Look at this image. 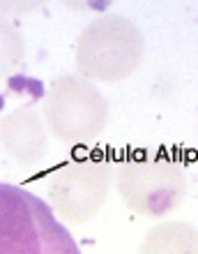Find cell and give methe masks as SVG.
I'll return each instance as SVG.
<instances>
[{
	"label": "cell",
	"mask_w": 198,
	"mask_h": 254,
	"mask_svg": "<svg viewBox=\"0 0 198 254\" xmlns=\"http://www.w3.org/2000/svg\"><path fill=\"white\" fill-rule=\"evenodd\" d=\"M0 254H81L51 206L30 190L0 183Z\"/></svg>",
	"instance_id": "6da1fadb"
},
{
	"label": "cell",
	"mask_w": 198,
	"mask_h": 254,
	"mask_svg": "<svg viewBox=\"0 0 198 254\" xmlns=\"http://www.w3.org/2000/svg\"><path fill=\"white\" fill-rule=\"evenodd\" d=\"M115 188L120 199L141 217H166L187 199V167L161 153H139L118 162Z\"/></svg>",
	"instance_id": "7a4b0ae2"
},
{
	"label": "cell",
	"mask_w": 198,
	"mask_h": 254,
	"mask_svg": "<svg viewBox=\"0 0 198 254\" xmlns=\"http://www.w3.org/2000/svg\"><path fill=\"white\" fill-rule=\"evenodd\" d=\"M143 47V33L134 21L120 14H104L81 30L76 42V67L88 81L115 83L136 72Z\"/></svg>",
	"instance_id": "3957f363"
},
{
	"label": "cell",
	"mask_w": 198,
	"mask_h": 254,
	"mask_svg": "<svg viewBox=\"0 0 198 254\" xmlns=\"http://www.w3.org/2000/svg\"><path fill=\"white\" fill-rule=\"evenodd\" d=\"M44 121L58 141L67 146H88L104 132L108 104L93 81L76 74H62L49 83Z\"/></svg>",
	"instance_id": "277c9868"
},
{
	"label": "cell",
	"mask_w": 198,
	"mask_h": 254,
	"mask_svg": "<svg viewBox=\"0 0 198 254\" xmlns=\"http://www.w3.org/2000/svg\"><path fill=\"white\" fill-rule=\"evenodd\" d=\"M111 190V164L104 157H76L53 171L49 201L55 217L74 224L93 220Z\"/></svg>",
	"instance_id": "5b68a950"
},
{
	"label": "cell",
	"mask_w": 198,
	"mask_h": 254,
	"mask_svg": "<svg viewBox=\"0 0 198 254\" xmlns=\"http://www.w3.org/2000/svg\"><path fill=\"white\" fill-rule=\"evenodd\" d=\"M0 143L14 162L37 164L47 153V129L33 109H14L0 118Z\"/></svg>",
	"instance_id": "8992f818"
},
{
	"label": "cell",
	"mask_w": 198,
	"mask_h": 254,
	"mask_svg": "<svg viewBox=\"0 0 198 254\" xmlns=\"http://www.w3.org/2000/svg\"><path fill=\"white\" fill-rule=\"evenodd\" d=\"M139 254H198V229L189 222H161L139 245Z\"/></svg>",
	"instance_id": "52a82bcc"
},
{
	"label": "cell",
	"mask_w": 198,
	"mask_h": 254,
	"mask_svg": "<svg viewBox=\"0 0 198 254\" xmlns=\"http://www.w3.org/2000/svg\"><path fill=\"white\" fill-rule=\"evenodd\" d=\"M26 58V44L19 30L0 19V76H9L21 67Z\"/></svg>",
	"instance_id": "ba28073f"
}]
</instances>
